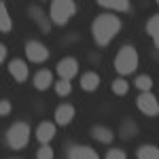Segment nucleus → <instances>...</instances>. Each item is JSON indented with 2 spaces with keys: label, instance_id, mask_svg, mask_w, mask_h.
<instances>
[{
  "label": "nucleus",
  "instance_id": "obj_1",
  "mask_svg": "<svg viewBox=\"0 0 159 159\" xmlns=\"http://www.w3.org/2000/svg\"><path fill=\"white\" fill-rule=\"evenodd\" d=\"M121 30V21H119V17H115V15H110V13H102L98 15L96 19H93V24H91V32H93V38H96V43L98 45H108L112 36L117 34Z\"/></svg>",
  "mask_w": 159,
  "mask_h": 159
},
{
  "label": "nucleus",
  "instance_id": "obj_2",
  "mask_svg": "<svg viewBox=\"0 0 159 159\" xmlns=\"http://www.w3.org/2000/svg\"><path fill=\"white\" fill-rule=\"evenodd\" d=\"M138 66V53L132 45H123L115 57V70L119 74H132Z\"/></svg>",
  "mask_w": 159,
  "mask_h": 159
},
{
  "label": "nucleus",
  "instance_id": "obj_3",
  "mask_svg": "<svg viewBox=\"0 0 159 159\" xmlns=\"http://www.w3.org/2000/svg\"><path fill=\"white\" fill-rule=\"evenodd\" d=\"M28 140H30V125H28V123L17 121L9 127V132H7V142H9L11 148L19 151V148H24L25 144H28Z\"/></svg>",
  "mask_w": 159,
  "mask_h": 159
},
{
  "label": "nucleus",
  "instance_id": "obj_4",
  "mask_svg": "<svg viewBox=\"0 0 159 159\" xmlns=\"http://www.w3.org/2000/svg\"><path fill=\"white\" fill-rule=\"evenodd\" d=\"M51 19L57 25H66V21L76 13V4L72 0H53L51 2Z\"/></svg>",
  "mask_w": 159,
  "mask_h": 159
},
{
  "label": "nucleus",
  "instance_id": "obj_5",
  "mask_svg": "<svg viewBox=\"0 0 159 159\" xmlns=\"http://www.w3.org/2000/svg\"><path fill=\"white\" fill-rule=\"evenodd\" d=\"M136 104H138V108L142 110L144 115L148 117H157L159 115V102L155 100V96L151 93V91H142L138 100H136Z\"/></svg>",
  "mask_w": 159,
  "mask_h": 159
},
{
  "label": "nucleus",
  "instance_id": "obj_6",
  "mask_svg": "<svg viewBox=\"0 0 159 159\" xmlns=\"http://www.w3.org/2000/svg\"><path fill=\"white\" fill-rule=\"evenodd\" d=\"M25 57H28L30 61L40 64V61H45L47 57H49V49H47L45 45L36 43V40H30V43L25 45Z\"/></svg>",
  "mask_w": 159,
  "mask_h": 159
},
{
  "label": "nucleus",
  "instance_id": "obj_7",
  "mask_svg": "<svg viewBox=\"0 0 159 159\" xmlns=\"http://www.w3.org/2000/svg\"><path fill=\"white\" fill-rule=\"evenodd\" d=\"M76 72H79V61L74 60V57H64L57 64V74H60L61 79H66V81H70Z\"/></svg>",
  "mask_w": 159,
  "mask_h": 159
},
{
  "label": "nucleus",
  "instance_id": "obj_8",
  "mask_svg": "<svg viewBox=\"0 0 159 159\" xmlns=\"http://www.w3.org/2000/svg\"><path fill=\"white\" fill-rule=\"evenodd\" d=\"M9 72L13 74V79L17 83H24L25 79H28V66H25L24 60H13L9 64Z\"/></svg>",
  "mask_w": 159,
  "mask_h": 159
},
{
  "label": "nucleus",
  "instance_id": "obj_9",
  "mask_svg": "<svg viewBox=\"0 0 159 159\" xmlns=\"http://www.w3.org/2000/svg\"><path fill=\"white\" fill-rule=\"evenodd\" d=\"M74 119V106L72 104H61L55 110V121L57 125H68V123Z\"/></svg>",
  "mask_w": 159,
  "mask_h": 159
},
{
  "label": "nucleus",
  "instance_id": "obj_10",
  "mask_svg": "<svg viewBox=\"0 0 159 159\" xmlns=\"http://www.w3.org/2000/svg\"><path fill=\"white\" fill-rule=\"evenodd\" d=\"M55 136V125L51 121H43L40 125H38V129H36V138H38V142H43V144H47L51 138Z\"/></svg>",
  "mask_w": 159,
  "mask_h": 159
},
{
  "label": "nucleus",
  "instance_id": "obj_11",
  "mask_svg": "<svg viewBox=\"0 0 159 159\" xmlns=\"http://www.w3.org/2000/svg\"><path fill=\"white\" fill-rule=\"evenodd\" d=\"M68 157L70 159H100V155L91 147H72Z\"/></svg>",
  "mask_w": 159,
  "mask_h": 159
},
{
  "label": "nucleus",
  "instance_id": "obj_12",
  "mask_svg": "<svg viewBox=\"0 0 159 159\" xmlns=\"http://www.w3.org/2000/svg\"><path fill=\"white\" fill-rule=\"evenodd\" d=\"M100 85V76L96 72H85L81 76V87H83V91H96Z\"/></svg>",
  "mask_w": 159,
  "mask_h": 159
},
{
  "label": "nucleus",
  "instance_id": "obj_13",
  "mask_svg": "<svg viewBox=\"0 0 159 159\" xmlns=\"http://www.w3.org/2000/svg\"><path fill=\"white\" fill-rule=\"evenodd\" d=\"M51 81H53L51 70H38L36 76H34V87H36V89H47V87L51 85Z\"/></svg>",
  "mask_w": 159,
  "mask_h": 159
},
{
  "label": "nucleus",
  "instance_id": "obj_14",
  "mask_svg": "<svg viewBox=\"0 0 159 159\" xmlns=\"http://www.w3.org/2000/svg\"><path fill=\"white\" fill-rule=\"evenodd\" d=\"M91 136L98 140V142H112V132H110L108 127H104V125H96L93 129H91Z\"/></svg>",
  "mask_w": 159,
  "mask_h": 159
},
{
  "label": "nucleus",
  "instance_id": "obj_15",
  "mask_svg": "<svg viewBox=\"0 0 159 159\" xmlns=\"http://www.w3.org/2000/svg\"><path fill=\"white\" fill-rule=\"evenodd\" d=\"M98 4L104 9H112V11H129L127 0H98Z\"/></svg>",
  "mask_w": 159,
  "mask_h": 159
},
{
  "label": "nucleus",
  "instance_id": "obj_16",
  "mask_svg": "<svg viewBox=\"0 0 159 159\" xmlns=\"http://www.w3.org/2000/svg\"><path fill=\"white\" fill-rule=\"evenodd\" d=\"M11 17H9V13H7V4L4 2H0V30L7 34V32H11Z\"/></svg>",
  "mask_w": 159,
  "mask_h": 159
},
{
  "label": "nucleus",
  "instance_id": "obj_17",
  "mask_svg": "<svg viewBox=\"0 0 159 159\" xmlns=\"http://www.w3.org/2000/svg\"><path fill=\"white\" fill-rule=\"evenodd\" d=\"M147 32H148L153 38H155V45H157V49H159V15H153V17L148 19Z\"/></svg>",
  "mask_w": 159,
  "mask_h": 159
},
{
  "label": "nucleus",
  "instance_id": "obj_18",
  "mask_svg": "<svg viewBox=\"0 0 159 159\" xmlns=\"http://www.w3.org/2000/svg\"><path fill=\"white\" fill-rule=\"evenodd\" d=\"M138 159H159V148L157 147H151V144H147V147H140L138 148Z\"/></svg>",
  "mask_w": 159,
  "mask_h": 159
},
{
  "label": "nucleus",
  "instance_id": "obj_19",
  "mask_svg": "<svg viewBox=\"0 0 159 159\" xmlns=\"http://www.w3.org/2000/svg\"><path fill=\"white\" fill-rule=\"evenodd\" d=\"M136 87H138L140 91H148V89L153 87V81H151V76H147V74H140V76H136Z\"/></svg>",
  "mask_w": 159,
  "mask_h": 159
},
{
  "label": "nucleus",
  "instance_id": "obj_20",
  "mask_svg": "<svg viewBox=\"0 0 159 159\" xmlns=\"http://www.w3.org/2000/svg\"><path fill=\"white\" fill-rule=\"evenodd\" d=\"M127 89H129V85H127V81H125V79H117V81L112 83V91H115L117 96H125V93H127Z\"/></svg>",
  "mask_w": 159,
  "mask_h": 159
},
{
  "label": "nucleus",
  "instance_id": "obj_21",
  "mask_svg": "<svg viewBox=\"0 0 159 159\" xmlns=\"http://www.w3.org/2000/svg\"><path fill=\"white\" fill-rule=\"evenodd\" d=\"M70 89H72V87H70V81H66V79H61L60 83L55 85L57 96H68V93H70Z\"/></svg>",
  "mask_w": 159,
  "mask_h": 159
},
{
  "label": "nucleus",
  "instance_id": "obj_22",
  "mask_svg": "<svg viewBox=\"0 0 159 159\" xmlns=\"http://www.w3.org/2000/svg\"><path fill=\"white\" fill-rule=\"evenodd\" d=\"M36 159H53V148L49 144H43L36 153Z\"/></svg>",
  "mask_w": 159,
  "mask_h": 159
},
{
  "label": "nucleus",
  "instance_id": "obj_23",
  "mask_svg": "<svg viewBox=\"0 0 159 159\" xmlns=\"http://www.w3.org/2000/svg\"><path fill=\"white\" fill-rule=\"evenodd\" d=\"M106 159H127V155L121 148H110L108 153H106Z\"/></svg>",
  "mask_w": 159,
  "mask_h": 159
},
{
  "label": "nucleus",
  "instance_id": "obj_24",
  "mask_svg": "<svg viewBox=\"0 0 159 159\" xmlns=\"http://www.w3.org/2000/svg\"><path fill=\"white\" fill-rule=\"evenodd\" d=\"M9 112H11V102L2 100V102H0V115H2V117H7Z\"/></svg>",
  "mask_w": 159,
  "mask_h": 159
},
{
  "label": "nucleus",
  "instance_id": "obj_25",
  "mask_svg": "<svg viewBox=\"0 0 159 159\" xmlns=\"http://www.w3.org/2000/svg\"><path fill=\"white\" fill-rule=\"evenodd\" d=\"M4 60H7V47L2 45V47H0V61H4Z\"/></svg>",
  "mask_w": 159,
  "mask_h": 159
}]
</instances>
